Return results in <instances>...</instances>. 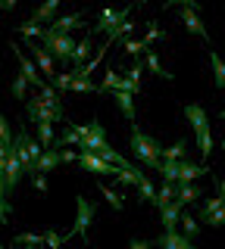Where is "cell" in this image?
<instances>
[{"label": "cell", "instance_id": "e575fe53", "mask_svg": "<svg viewBox=\"0 0 225 249\" xmlns=\"http://www.w3.org/2000/svg\"><path fill=\"white\" fill-rule=\"evenodd\" d=\"M160 175H163V181H178V162H166V159H163Z\"/></svg>", "mask_w": 225, "mask_h": 249}, {"label": "cell", "instance_id": "52a82bcc", "mask_svg": "<svg viewBox=\"0 0 225 249\" xmlns=\"http://www.w3.org/2000/svg\"><path fill=\"white\" fill-rule=\"evenodd\" d=\"M131 10H135V3H128L125 10H113V6H106V10H100L97 16V25L91 28V35H110L113 28H119L122 22L131 16Z\"/></svg>", "mask_w": 225, "mask_h": 249}, {"label": "cell", "instance_id": "d4e9b609", "mask_svg": "<svg viewBox=\"0 0 225 249\" xmlns=\"http://www.w3.org/2000/svg\"><path fill=\"white\" fill-rule=\"evenodd\" d=\"M144 66L150 69V72L157 75V78H163V81H172V78H175V75H169L166 69H163V62L157 59V53H153V50H147V53H144Z\"/></svg>", "mask_w": 225, "mask_h": 249}, {"label": "cell", "instance_id": "83f0119b", "mask_svg": "<svg viewBox=\"0 0 225 249\" xmlns=\"http://www.w3.org/2000/svg\"><path fill=\"white\" fill-rule=\"evenodd\" d=\"M182 206H188V202L194 199H200V187H194V184H178V196H175Z\"/></svg>", "mask_w": 225, "mask_h": 249}, {"label": "cell", "instance_id": "ffe728a7", "mask_svg": "<svg viewBox=\"0 0 225 249\" xmlns=\"http://www.w3.org/2000/svg\"><path fill=\"white\" fill-rule=\"evenodd\" d=\"M22 162H19V156L13 153V146H10V156H6V171H3V178H6V184L10 187H16L19 184V178H22Z\"/></svg>", "mask_w": 225, "mask_h": 249}, {"label": "cell", "instance_id": "7c38bea8", "mask_svg": "<svg viewBox=\"0 0 225 249\" xmlns=\"http://www.w3.org/2000/svg\"><path fill=\"white\" fill-rule=\"evenodd\" d=\"M28 50H32V59H35V66L41 69V75L57 78V72H53V62H57V59L50 56V50H47V47H44V44L38 47V41H35V44H28Z\"/></svg>", "mask_w": 225, "mask_h": 249}, {"label": "cell", "instance_id": "4fadbf2b", "mask_svg": "<svg viewBox=\"0 0 225 249\" xmlns=\"http://www.w3.org/2000/svg\"><path fill=\"white\" fill-rule=\"evenodd\" d=\"M209 175L206 165H197V162H188V159H178V181L175 184H191V181H197V178H204Z\"/></svg>", "mask_w": 225, "mask_h": 249}, {"label": "cell", "instance_id": "f5cc1de1", "mask_svg": "<svg viewBox=\"0 0 225 249\" xmlns=\"http://www.w3.org/2000/svg\"><path fill=\"white\" fill-rule=\"evenodd\" d=\"M131 3H135V6H141V3H147V0H131Z\"/></svg>", "mask_w": 225, "mask_h": 249}, {"label": "cell", "instance_id": "8fae6325", "mask_svg": "<svg viewBox=\"0 0 225 249\" xmlns=\"http://www.w3.org/2000/svg\"><path fill=\"white\" fill-rule=\"evenodd\" d=\"M10 47H13V56L19 59V72L28 78V84H32L35 90H41V88H44V81H41V75H38V66H35V59H28V56H25V50H22L19 44H10Z\"/></svg>", "mask_w": 225, "mask_h": 249}, {"label": "cell", "instance_id": "603a6c76", "mask_svg": "<svg viewBox=\"0 0 225 249\" xmlns=\"http://www.w3.org/2000/svg\"><path fill=\"white\" fill-rule=\"evenodd\" d=\"M225 206V196H216V199H206V202H200V209H197V221L200 224H206L209 218H213L216 209H222Z\"/></svg>", "mask_w": 225, "mask_h": 249}, {"label": "cell", "instance_id": "681fc988", "mask_svg": "<svg viewBox=\"0 0 225 249\" xmlns=\"http://www.w3.org/2000/svg\"><path fill=\"white\" fill-rule=\"evenodd\" d=\"M19 6V0H3V10H16Z\"/></svg>", "mask_w": 225, "mask_h": 249}, {"label": "cell", "instance_id": "db71d44e", "mask_svg": "<svg viewBox=\"0 0 225 249\" xmlns=\"http://www.w3.org/2000/svg\"><path fill=\"white\" fill-rule=\"evenodd\" d=\"M219 119H225V106H222V112H219Z\"/></svg>", "mask_w": 225, "mask_h": 249}, {"label": "cell", "instance_id": "d6a6232c", "mask_svg": "<svg viewBox=\"0 0 225 249\" xmlns=\"http://www.w3.org/2000/svg\"><path fill=\"white\" fill-rule=\"evenodd\" d=\"M13 243H19V246H44V233H19L16 240H13Z\"/></svg>", "mask_w": 225, "mask_h": 249}, {"label": "cell", "instance_id": "ac0fdd59", "mask_svg": "<svg viewBox=\"0 0 225 249\" xmlns=\"http://www.w3.org/2000/svg\"><path fill=\"white\" fill-rule=\"evenodd\" d=\"M157 243L163 249H191V237H184V233H178V231H163V237L157 240Z\"/></svg>", "mask_w": 225, "mask_h": 249}, {"label": "cell", "instance_id": "f1b7e54d", "mask_svg": "<svg viewBox=\"0 0 225 249\" xmlns=\"http://www.w3.org/2000/svg\"><path fill=\"white\" fill-rule=\"evenodd\" d=\"M178 224H182V233H184V237H197V233H200V221H197V218H191L188 212H182V218H178Z\"/></svg>", "mask_w": 225, "mask_h": 249}, {"label": "cell", "instance_id": "9a60e30c", "mask_svg": "<svg viewBox=\"0 0 225 249\" xmlns=\"http://www.w3.org/2000/svg\"><path fill=\"white\" fill-rule=\"evenodd\" d=\"M113 100L119 106V112L125 115L128 122H138V109H135V93H125V90H113Z\"/></svg>", "mask_w": 225, "mask_h": 249}, {"label": "cell", "instance_id": "7a4b0ae2", "mask_svg": "<svg viewBox=\"0 0 225 249\" xmlns=\"http://www.w3.org/2000/svg\"><path fill=\"white\" fill-rule=\"evenodd\" d=\"M184 119L194 124L200 159H209V156H213V128H209V115H206V109L191 103V106H184Z\"/></svg>", "mask_w": 225, "mask_h": 249}, {"label": "cell", "instance_id": "6f0895ef", "mask_svg": "<svg viewBox=\"0 0 225 249\" xmlns=\"http://www.w3.org/2000/svg\"><path fill=\"white\" fill-rule=\"evenodd\" d=\"M222 150H225V137H222Z\"/></svg>", "mask_w": 225, "mask_h": 249}, {"label": "cell", "instance_id": "f6af8a7d", "mask_svg": "<svg viewBox=\"0 0 225 249\" xmlns=\"http://www.w3.org/2000/svg\"><path fill=\"white\" fill-rule=\"evenodd\" d=\"M128 249H153V240H131Z\"/></svg>", "mask_w": 225, "mask_h": 249}, {"label": "cell", "instance_id": "b9f144b4", "mask_svg": "<svg viewBox=\"0 0 225 249\" xmlns=\"http://www.w3.org/2000/svg\"><path fill=\"white\" fill-rule=\"evenodd\" d=\"M32 187H35V190H41V193H47V175H32Z\"/></svg>", "mask_w": 225, "mask_h": 249}, {"label": "cell", "instance_id": "680465c9", "mask_svg": "<svg viewBox=\"0 0 225 249\" xmlns=\"http://www.w3.org/2000/svg\"><path fill=\"white\" fill-rule=\"evenodd\" d=\"M0 249H3V243H0Z\"/></svg>", "mask_w": 225, "mask_h": 249}, {"label": "cell", "instance_id": "e0dca14e", "mask_svg": "<svg viewBox=\"0 0 225 249\" xmlns=\"http://www.w3.org/2000/svg\"><path fill=\"white\" fill-rule=\"evenodd\" d=\"M84 19V13L82 10H75V13H69V16H57V19L50 22V31H57V35H69L79 22Z\"/></svg>", "mask_w": 225, "mask_h": 249}, {"label": "cell", "instance_id": "f546056e", "mask_svg": "<svg viewBox=\"0 0 225 249\" xmlns=\"http://www.w3.org/2000/svg\"><path fill=\"white\" fill-rule=\"evenodd\" d=\"M184 150H188V140H175L169 150H163V159H166V162H178V159H184Z\"/></svg>", "mask_w": 225, "mask_h": 249}, {"label": "cell", "instance_id": "c3c4849f", "mask_svg": "<svg viewBox=\"0 0 225 249\" xmlns=\"http://www.w3.org/2000/svg\"><path fill=\"white\" fill-rule=\"evenodd\" d=\"M60 153H63V162H79V153L75 150H60Z\"/></svg>", "mask_w": 225, "mask_h": 249}, {"label": "cell", "instance_id": "4dcf8cb0", "mask_svg": "<svg viewBox=\"0 0 225 249\" xmlns=\"http://www.w3.org/2000/svg\"><path fill=\"white\" fill-rule=\"evenodd\" d=\"M25 88H28V78L25 75H13V84H10V90H13V97H16V100H28L25 97Z\"/></svg>", "mask_w": 225, "mask_h": 249}, {"label": "cell", "instance_id": "d590c367", "mask_svg": "<svg viewBox=\"0 0 225 249\" xmlns=\"http://www.w3.org/2000/svg\"><path fill=\"white\" fill-rule=\"evenodd\" d=\"M72 81H75V75L72 72H63V75L53 78V88H57L60 93H63V90H72Z\"/></svg>", "mask_w": 225, "mask_h": 249}, {"label": "cell", "instance_id": "7dc6e473", "mask_svg": "<svg viewBox=\"0 0 225 249\" xmlns=\"http://www.w3.org/2000/svg\"><path fill=\"white\" fill-rule=\"evenodd\" d=\"M6 193H10V184H6L3 171H0V199H6Z\"/></svg>", "mask_w": 225, "mask_h": 249}, {"label": "cell", "instance_id": "1f68e13d", "mask_svg": "<svg viewBox=\"0 0 225 249\" xmlns=\"http://www.w3.org/2000/svg\"><path fill=\"white\" fill-rule=\"evenodd\" d=\"M122 44H125V53H128V56H144V53L150 50L144 41H135V37H125Z\"/></svg>", "mask_w": 225, "mask_h": 249}, {"label": "cell", "instance_id": "60d3db41", "mask_svg": "<svg viewBox=\"0 0 225 249\" xmlns=\"http://www.w3.org/2000/svg\"><path fill=\"white\" fill-rule=\"evenodd\" d=\"M141 75H144V62H141V59H138V62H135V66H131V69H128V75H125V78H128V81H135V84H141Z\"/></svg>", "mask_w": 225, "mask_h": 249}, {"label": "cell", "instance_id": "74e56055", "mask_svg": "<svg viewBox=\"0 0 225 249\" xmlns=\"http://www.w3.org/2000/svg\"><path fill=\"white\" fill-rule=\"evenodd\" d=\"M44 246L47 249H63V237H60L57 231H47L44 233Z\"/></svg>", "mask_w": 225, "mask_h": 249}, {"label": "cell", "instance_id": "5bb4252c", "mask_svg": "<svg viewBox=\"0 0 225 249\" xmlns=\"http://www.w3.org/2000/svg\"><path fill=\"white\" fill-rule=\"evenodd\" d=\"M57 6H60V0H44L41 6H35V13H32L28 22H35V25H47V22L57 19Z\"/></svg>", "mask_w": 225, "mask_h": 249}, {"label": "cell", "instance_id": "ba28073f", "mask_svg": "<svg viewBox=\"0 0 225 249\" xmlns=\"http://www.w3.org/2000/svg\"><path fill=\"white\" fill-rule=\"evenodd\" d=\"M25 115H28V119H32L35 124H38V122H50V124H53V122H60V119H63V109H53V106H47V103H44V100L35 93L32 100H25Z\"/></svg>", "mask_w": 225, "mask_h": 249}, {"label": "cell", "instance_id": "4316f807", "mask_svg": "<svg viewBox=\"0 0 225 249\" xmlns=\"http://www.w3.org/2000/svg\"><path fill=\"white\" fill-rule=\"evenodd\" d=\"M38 140H41V146H44V150H53L57 137H53V128H50V122H38Z\"/></svg>", "mask_w": 225, "mask_h": 249}, {"label": "cell", "instance_id": "836d02e7", "mask_svg": "<svg viewBox=\"0 0 225 249\" xmlns=\"http://www.w3.org/2000/svg\"><path fill=\"white\" fill-rule=\"evenodd\" d=\"M19 35H25V37H44V31L47 28H41V25H35V22H22V25H16Z\"/></svg>", "mask_w": 225, "mask_h": 249}, {"label": "cell", "instance_id": "cb8c5ba5", "mask_svg": "<svg viewBox=\"0 0 225 249\" xmlns=\"http://www.w3.org/2000/svg\"><path fill=\"white\" fill-rule=\"evenodd\" d=\"M178 196V184L175 181H163V187L157 190V209L160 206H169V202H175Z\"/></svg>", "mask_w": 225, "mask_h": 249}, {"label": "cell", "instance_id": "8992f818", "mask_svg": "<svg viewBox=\"0 0 225 249\" xmlns=\"http://www.w3.org/2000/svg\"><path fill=\"white\" fill-rule=\"evenodd\" d=\"M75 131L82 134V146H79V153H97L100 146L106 143V128L100 124L97 119L91 122V124H75Z\"/></svg>", "mask_w": 225, "mask_h": 249}, {"label": "cell", "instance_id": "5b68a950", "mask_svg": "<svg viewBox=\"0 0 225 249\" xmlns=\"http://www.w3.org/2000/svg\"><path fill=\"white\" fill-rule=\"evenodd\" d=\"M41 44L50 50L53 59L66 66V62H72V53H75V44H79V41H72L69 35H57V31L47 28V31H44V37H41Z\"/></svg>", "mask_w": 225, "mask_h": 249}, {"label": "cell", "instance_id": "ab89813d", "mask_svg": "<svg viewBox=\"0 0 225 249\" xmlns=\"http://www.w3.org/2000/svg\"><path fill=\"white\" fill-rule=\"evenodd\" d=\"M0 140L10 143V146H13V140H16V137H13V131H10V122L3 119V112H0Z\"/></svg>", "mask_w": 225, "mask_h": 249}, {"label": "cell", "instance_id": "30bf717a", "mask_svg": "<svg viewBox=\"0 0 225 249\" xmlns=\"http://www.w3.org/2000/svg\"><path fill=\"white\" fill-rule=\"evenodd\" d=\"M178 16H182V25L188 28V35L209 41V31H206V25H204V19L197 16V6H178Z\"/></svg>", "mask_w": 225, "mask_h": 249}, {"label": "cell", "instance_id": "6da1fadb", "mask_svg": "<svg viewBox=\"0 0 225 249\" xmlns=\"http://www.w3.org/2000/svg\"><path fill=\"white\" fill-rule=\"evenodd\" d=\"M128 143H131V156H135V162H141V165L160 171V165H163V146H160L150 134H144L138 124H131Z\"/></svg>", "mask_w": 225, "mask_h": 249}, {"label": "cell", "instance_id": "91938a15", "mask_svg": "<svg viewBox=\"0 0 225 249\" xmlns=\"http://www.w3.org/2000/svg\"><path fill=\"white\" fill-rule=\"evenodd\" d=\"M191 249H197V246H191Z\"/></svg>", "mask_w": 225, "mask_h": 249}, {"label": "cell", "instance_id": "9f6ffc18", "mask_svg": "<svg viewBox=\"0 0 225 249\" xmlns=\"http://www.w3.org/2000/svg\"><path fill=\"white\" fill-rule=\"evenodd\" d=\"M0 146H10V143H3V140H0Z\"/></svg>", "mask_w": 225, "mask_h": 249}, {"label": "cell", "instance_id": "ee69618b", "mask_svg": "<svg viewBox=\"0 0 225 249\" xmlns=\"http://www.w3.org/2000/svg\"><path fill=\"white\" fill-rule=\"evenodd\" d=\"M206 224H213V228H222V224H225V206H222V209H216L213 218H209Z\"/></svg>", "mask_w": 225, "mask_h": 249}, {"label": "cell", "instance_id": "7402d4cb", "mask_svg": "<svg viewBox=\"0 0 225 249\" xmlns=\"http://www.w3.org/2000/svg\"><path fill=\"white\" fill-rule=\"evenodd\" d=\"M209 66H213V84L219 90H225V59L216 50H209Z\"/></svg>", "mask_w": 225, "mask_h": 249}, {"label": "cell", "instance_id": "816d5d0a", "mask_svg": "<svg viewBox=\"0 0 225 249\" xmlns=\"http://www.w3.org/2000/svg\"><path fill=\"white\" fill-rule=\"evenodd\" d=\"M219 196H225V181H219Z\"/></svg>", "mask_w": 225, "mask_h": 249}, {"label": "cell", "instance_id": "9c48e42d", "mask_svg": "<svg viewBox=\"0 0 225 249\" xmlns=\"http://www.w3.org/2000/svg\"><path fill=\"white\" fill-rule=\"evenodd\" d=\"M79 168L88 171V175H113V178H116V171H119V165L100 159L97 153H79Z\"/></svg>", "mask_w": 225, "mask_h": 249}, {"label": "cell", "instance_id": "3957f363", "mask_svg": "<svg viewBox=\"0 0 225 249\" xmlns=\"http://www.w3.org/2000/svg\"><path fill=\"white\" fill-rule=\"evenodd\" d=\"M13 153L19 156L25 175H35V171H38V156L44 153V146H41V140H32V134H28L25 128H19L16 140H13Z\"/></svg>", "mask_w": 225, "mask_h": 249}, {"label": "cell", "instance_id": "d6986e66", "mask_svg": "<svg viewBox=\"0 0 225 249\" xmlns=\"http://www.w3.org/2000/svg\"><path fill=\"white\" fill-rule=\"evenodd\" d=\"M60 162H63V153H60L57 146H53V150H44L41 156H38V171L35 175H47V171H53Z\"/></svg>", "mask_w": 225, "mask_h": 249}, {"label": "cell", "instance_id": "2e32d148", "mask_svg": "<svg viewBox=\"0 0 225 249\" xmlns=\"http://www.w3.org/2000/svg\"><path fill=\"white\" fill-rule=\"evenodd\" d=\"M184 212V206L182 202H169V206H160V218H163V231H175V224H178V218H182Z\"/></svg>", "mask_w": 225, "mask_h": 249}, {"label": "cell", "instance_id": "277c9868", "mask_svg": "<svg viewBox=\"0 0 225 249\" xmlns=\"http://www.w3.org/2000/svg\"><path fill=\"white\" fill-rule=\"evenodd\" d=\"M94 215H97L94 202H88L84 196H75V224H72V231H69V233H63V243H66L69 237H82L84 243H88V231H91Z\"/></svg>", "mask_w": 225, "mask_h": 249}, {"label": "cell", "instance_id": "8d00e7d4", "mask_svg": "<svg viewBox=\"0 0 225 249\" xmlns=\"http://www.w3.org/2000/svg\"><path fill=\"white\" fill-rule=\"evenodd\" d=\"M72 90L75 93H94L97 88H94V81H91V78H75V81H72Z\"/></svg>", "mask_w": 225, "mask_h": 249}, {"label": "cell", "instance_id": "7bdbcfd3", "mask_svg": "<svg viewBox=\"0 0 225 249\" xmlns=\"http://www.w3.org/2000/svg\"><path fill=\"white\" fill-rule=\"evenodd\" d=\"M10 215H13L10 199H0V224H6V221H10Z\"/></svg>", "mask_w": 225, "mask_h": 249}, {"label": "cell", "instance_id": "11a10c76", "mask_svg": "<svg viewBox=\"0 0 225 249\" xmlns=\"http://www.w3.org/2000/svg\"><path fill=\"white\" fill-rule=\"evenodd\" d=\"M0 13H3V0H0Z\"/></svg>", "mask_w": 225, "mask_h": 249}, {"label": "cell", "instance_id": "f907efd6", "mask_svg": "<svg viewBox=\"0 0 225 249\" xmlns=\"http://www.w3.org/2000/svg\"><path fill=\"white\" fill-rule=\"evenodd\" d=\"M13 249H41V246H19V243H13Z\"/></svg>", "mask_w": 225, "mask_h": 249}, {"label": "cell", "instance_id": "f35d334b", "mask_svg": "<svg viewBox=\"0 0 225 249\" xmlns=\"http://www.w3.org/2000/svg\"><path fill=\"white\" fill-rule=\"evenodd\" d=\"M160 37H166V31H160V28H157V22H150V25H147V37H144V44L150 47L153 41H160Z\"/></svg>", "mask_w": 225, "mask_h": 249}, {"label": "cell", "instance_id": "bcb514c9", "mask_svg": "<svg viewBox=\"0 0 225 249\" xmlns=\"http://www.w3.org/2000/svg\"><path fill=\"white\" fill-rule=\"evenodd\" d=\"M194 3H197V0H166L163 10H169V6H194Z\"/></svg>", "mask_w": 225, "mask_h": 249}, {"label": "cell", "instance_id": "44dd1931", "mask_svg": "<svg viewBox=\"0 0 225 249\" xmlns=\"http://www.w3.org/2000/svg\"><path fill=\"white\" fill-rule=\"evenodd\" d=\"M91 41H94V35H84L79 44H75V53H72V69H79V66H84V62H88V53L94 50V47H91Z\"/></svg>", "mask_w": 225, "mask_h": 249}, {"label": "cell", "instance_id": "484cf974", "mask_svg": "<svg viewBox=\"0 0 225 249\" xmlns=\"http://www.w3.org/2000/svg\"><path fill=\"white\" fill-rule=\"evenodd\" d=\"M97 190H100V193L106 196V202L113 206V212H122V209H125V199H122V193H116L113 187H106L103 181H100V184H97Z\"/></svg>", "mask_w": 225, "mask_h": 249}]
</instances>
